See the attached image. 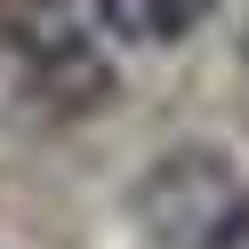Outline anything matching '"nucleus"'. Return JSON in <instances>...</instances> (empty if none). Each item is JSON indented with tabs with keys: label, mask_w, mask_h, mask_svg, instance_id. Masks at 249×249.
Returning <instances> with one entry per match:
<instances>
[{
	"label": "nucleus",
	"mask_w": 249,
	"mask_h": 249,
	"mask_svg": "<svg viewBox=\"0 0 249 249\" xmlns=\"http://www.w3.org/2000/svg\"><path fill=\"white\" fill-rule=\"evenodd\" d=\"M137 225H145L153 249H209L233 217L249 209V185H241V161L217 145H169L161 161L137 177L129 193Z\"/></svg>",
	"instance_id": "nucleus-1"
},
{
	"label": "nucleus",
	"mask_w": 249,
	"mask_h": 249,
	"mask_svg": "<svg viewBox=\"0 0 249 249\" xmlns=\"http://www.w3.org/2000/svg\"><path fill=\"white\" fill-rule=\"evenodd\" d=\"M0 40L8 56L24 65V81L56 105H89L105 97V65H97V40H89L81 8L72 0H8L0 8Z\"/></svg>",
	"instance_id": "nucleus-2"
},
{
	"label": "nucleus",
	"mask_w": 249,
	"mask_h": 249,
	"mask_svg": "<svg viewBox=\"0 0 249 249\" xmlns=\"http://www.w3.org/2000/svg\"><path fill=\"white\" fill-rule=\"evenodd\" d=\"M89 8L121 49H177L209 24V0H89Z\"/></svg>",
	"instance_id": "nucleus-3"
},
{
	"label": "nucleus",
	"mask_w": 249,
	"mask_h": 249,
	"mask_svg": "<svg viewBox=\"0 0 249 249\" xmlns=\"http://www.w3.org/2000/svg\"><path fill=\"white\" fill-rule=\"evenodd\" d=\"M209 249H249V209H241V217H233V225H225V233H217V241H209Z\"/></svg>",
	"instance_id": "nucleus-4"
},
{
	"label": "nucleus",
	"mask_w": 249,
	"mask_h": 249,
	"mask_svg": "<svg viewBox=\"0 0 249 249\" xmlns=\"http://www.w3.org/2000/svg\"><path fill=\"white\" fill-rule=\"evenodd\" d=\"M241 65H249V24H241Z\"/></svg>",
	"instance_id": "nucleus-5"
}]
</instances>
